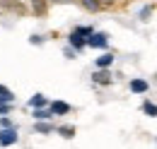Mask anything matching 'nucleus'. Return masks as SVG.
<instances>
[{
	"label": "nucleus",
	"instance_id": "39448f33",
	"mask_svg": "<svg viewBox=\"0 0 157 149\" xmlns=\"http://www.w3.org/2000/svg\"><path fill=\"white\" fill-rule=\"evenodd\" d=\"M29 7L36 17H44L48 12V0H29Z\"/></svg>",
	"mask_w": 157,
	"mask_h": 149
},
{
	"label": "nucleus",
	"instance_id": "7ed1b4c3",
	"mask_svg": "<svg viewBox=\"0 0 157 149\" xmlns=\"http://www.w3.org/2000/svg\"><path fill=\"white\" fill-rule=\"evenodd\" d=\"M17 142V130L15 128H2L0 130V144L2 147H10V144H15Z\"/></svg>",
	"mask_w": 157,
	"mask_h": 149
},
{
	"label": "nucleus",
	"instance_id": "0eeeda50",
	"mask_svg": "<svg viewBox=\"0 0 157 149\" xmlns=\"http://www.w3.org/2000/svg\"><path fill=\"white\" fill-rule=\"evenodd\" d=\"M68 41H70V46H73V51H82V48L87 46V38H82L80 34H75V31H70V36H68Z\"/></svg>",
	"mask_w": 157,
	"mask_h": 149
},
{
	"label": "nucleus",
	"instance_id": "f8f14e48",
	"mask_svg": "<svg viewBox=\"0 0 157 149\" xmlns=\"http://www.w3.org/2000/svg\"><path fill=\"white\" fill-rule=\"evenodd\" d=\"M0 101H5V104H12L15 101V94L10 92L7 87H2V84H0Z\"/></svg>",
	"mask_w": 157,
	"mask_h": 149
},
{
	"label": "nucleus",
	"instance_id": "1a4fd4ad",
	"mask_svg": "<svg viewBox=\"0 0 157 149\" xmlns=\"http://www.w3.org/2000/svg\"><path fill=\"white\" fill-rule=\"evenodd\" d=\"M29 106H32V108H44V106H46V96H44V94H34V96L29 99Z\"/></svg>",
	"mask_w": 157,
	"mask_h": 149
},
{
	"label": "nucleus",
	"instance_id": "20e7f679",
	"mask_svg": "<svg viewBox=\"0 0 157 149\" xmlns=\"http://www.w3.org/2000/svg\"><path fill=\"white\" fill-rule=\"evenodd\" d=\"M92 79H94V84H111V72H109V67H99L97 72L92 74Z\"/></svg>",
	"mask_w": 157,
	"mask_h": 149
},
{
	"label": "nucleus",
	"instance_id": "412c9836",
	"mask_svg": "<svg viewBox=\"0 0 157 149\" xmlns=\"http://www.w3.org/2000/svg\"><path fill=\"white\" fill-rule=\"evenodd\" d=\"M29 41H32V43H36V46H39V43H41V41H44V38H41V36H39V34H34V36L29 38Z\"/></svg>",
	"mask_w": 157,
	"mask_h": 149
},
{
	"label": "nucleus",
	"instance_id": "423d86ee",
	"mask_svg": "<svg viewBox=\"0 0 157 149\" xmlns=\"http://www.w3.org/2000/svg\"><path fill=\"white\" fill-rule=\"evenodd\" d=\"M48 111L53 113V115H65V113H70V104H65V101H53V104L48 106Z\"/></svg>",
	"mask_w": 157,
	"mask_h": 149
},
{
	"label": "nucleus",
	"instance_id": "9d476101",
	"mask_svg": "<svg viewBox=\"0 0 157 149\" xmlns=\"http://www.w3.org/2000/svg\"><path fill=\"white\" fill-rule=\"evenodd\" d=\"M111 63H114V56H111V53H104V56L97 58V67H111Z\"/></svg>",
	"mask_w": 157,
	"mask_h": 149
},
{
	"label": "nucleus",
	"instance_id": "6e6552de",
	"mask_svg": "<svg viewBox=\"0 0 157 149\" xmlns=\"http://www.w3.org/2000/svg\"><path fill=\"white\" fill-rule=\"evenodd\" d=\"M147 82L145 79H131V92H136V94H145L147 92Z\"/></svg>",
	"mask_w": 157,
	"mask_h": 149
},
{
	"label": "nucleus",
	"instance_id": "2eb2a0df",
	"mask_svg": "<svg viewBox=\"0 0 157 149\" xmlns=\"http://www.w3.org/2000/svg\"><path fill=\"white\" fill-rule=\"evenodd\" d=\"M73 31H75V34H80L82 38H87L90 34H92V27H75Z\"/></svg>",
	"mask_w": 157,
	"mask_h": 149
},
{
	"label": "nucleus",
	"instance_id": "f03ea898",
	"mask_svg": "<svg viewBox=\"0 0 157 149\" xmlns=\"http://www.w3.org/2000/svg\"><path fill=\"white\" fill-rule=\"evenodd\" d=\"M106 43H109V36L101 31H92L87 36V46H92V48H106Z\"/></svg>",
	"mask_w": 157,
	"mask_h": 149
},
{
	"label": "nucleus",
	"instance_id": "f3484780",
	"mask_svg": "<svg viewBox=\"0 0 157 149\" xmlns=\"http://www.w3.org/2000/svg\"><path fill=\"white\" fill-rule=\"evenodd\" d=\"M53 128L48 125V123H36V132H51Z\"/></svg>",
	"mask_w": 157,
	"mask_h": 149
},
{
	"label": "nucleus",
	"instance_id": "dca6fc26",
	"mask_svg": "<svg viewBox=\"0 0 157 149\" xmlns=\"http://www.w3.org/2000/svg\"><path fill=\"white\" fill-rule=\"evenodd\" d=\"M143 111L147 113V115H152V118H155V115H157V106H155V104H150V101H145V106H143Z\"/></svg>",
	"mask_w": 157,
	"mask_h": 149
},
{
	"label": "nucleus",
	"instance_id": "4be33fe9",
	"mask_svg": "<svg viewBox=\"0 0 157 149\" xmlns=\"http://www.w3.org/2000/svg\"><path fill=\"white\" fill-rule=\"evenodd\" d=\"M99 5H101V7H104V5H114V2H116V0H97Z\"/></svg>",
	"mask_w": 157,
	"mask_h": 149
},
{
	"label": "nucleus",
	"instance_id": "5701e85b",
	"mask_svg": "<svg viewBox=\"0 0 157 149\" xmlns=\"http://www.w3.org/2000/svg\"><path fill=\"white\" fill-rule=\"evenodd\" d=\"M53 2H73V0H53Z\"/></svg>",
	"mask_w": 157,
	"mask_h": 149
},
{
	"label": "nucleus",
	"instance_id": "a211bd4d",
	"mask_svg": "<svg viewBox=\"0 0 157 149\" xmlns=\"http://www.w3.org/2000/svg\"><path fill=\"white\" fill-rule=\"evenodd\" d=\"M12 111V104H5V101H0V113L5 115V113H10Z\"/></svg>",
	"mask_w": 157,
	"mask_h": 149
},
{
	"label": "nucleus",
	"instance_id": "4468645a",
	"mask_svg": "<svg viewBox=\"0 0 157 149\" xmlns=\"http://www.w3.org/2000/svg\"><path fill=\"white\" fill-rule=\"evenodd\" d=\"M58 132L65 137V140H70V137H75V128L73 125H63V128H58Z\"/></svg>",
	"mask_w": 157,
	"mask_h": 149
},
{
	"label": "nucleus",
	"instance_id": "9b49d317",
	"mask_svg": "<svg viewBox=\"0 0 157 149\" xmlns=\"http://www.w3.org/2000/svg\"><path fill=\"white\" fill-rule=\"evenodd\" d=\"M80 5H82L85 10H90V12H99V10H101V5H99L97 0H80Z\"/></svg>",
	"mask_w": 157,
	"mask_h": 149
},
{
	"label": "nucleus",
	"instance_id": "6ab92c4d",
	"mask_svg": "<svg viewBox=\"0 0 157 149\" xmlns=\"http://www.w3.org/2000/svg\"><path fill=\"white\" fill-rule=\"evenodd\" d=\"M0 125H2V128H12V120H10V118H0Z\"/></svg>",
	"mask_w": 157,
	"mask_h": 149
},
{
	"label": "nucleus",
	"instance_id": "f257e3e1",
	"mask_svg": "<svg viewBox=\"0 0 157 149\" xmlns=\"http://www.w3.org/2000/svg\"><path fill=\"white\" fill-rule=\"evenodd\" d=\"M0 10L15 12V15H24V12H27V7H24L22 0H0Z\"/></svg>",
	"mask_w": 157,
	"mask_h": 149
},
{
	"label": "nucleus",
	"instance_id": "ddd939ff",
	"mask_svg": "<svg viewBox=\"0 0 157 149\" xmlns=\"http://www.w3.org/2000/svg\"><path fill=\"white\" fill-rule=\"evenodd\" d=\"M34 118L36 120H48V118H53V113L46 111V108H34Z\"/></svg>",
	"mask_w": 157,
	"mask_h": 149
},
{
	"label": "nucleus",
	"instance_id": "aec40b11",
	"mask_svg": "<svg viewBox=\"0 0 157 149\" xmlns=\"http://www.w3.org/2000/svg\"><path fill=\"white\" fill-rule=\"evenodd\" d=\"M150 12H152V7H143V10H140V17H143V19L150 17Z\"/></svg>",
	"mask_w": 157,
	"mask_h": 149
}]
</instances>
